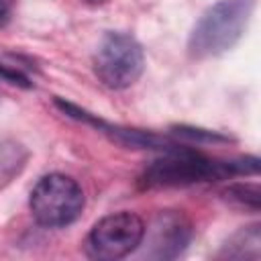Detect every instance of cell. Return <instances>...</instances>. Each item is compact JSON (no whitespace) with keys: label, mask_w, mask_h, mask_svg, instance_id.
Listing matches in <instances>:
<instances>
[{"label":"cell","mask_w":261,"mask_h":261,"mask_svg":"<svg viewBox=\"0 0 261 261\" xmlns=\"http://www.w3.org/2000/svg\"><path fill=\"white\" fill-rule=\"evenodd\" d=\"M10 6H12V0H0V22L6 20V16L10 14Z\"/></svg>","instance_id":"obj_8"},{"label":"cell","mask_w":261,"mask_h":261,"mask_svg":"<svg viewBox=\"0 0 261 261\" xmlns=\"http://www.w3.org/2000/svg\"><path fill=\"white\" fill-rule=\"evenodd\" d=\"M228 173L226 163H214L198 155L177 153L155 161L145 169L141 184L145 188H165V186H184L214 177H224Z\"/></svg>","instance_id":"obj_5"},{"label":"cell","mask_w":261,"mask_h":261,"mask_svg":"<svg viewBox=\"0 0 261 261\" xmlns=\"http://www.w3.org/2000/svg\"><path fill=\"white\" fill-rule=\"evenodd\" d=\"M253 6L255 0H220L208 8L190 35V55L206 59L232 49L249 24Z\"/></svg>","instance_id":"obj_1"},{"label":"cell","mask_w":261,"mask_h":261,"mask_svg":"<svg viewBox=\"0 0 261 261\" xmlns=\"http://www.w3.org/2000/svg\"><path fill=\"white\" fill-rule=\"evenodd\" d=\"M0 75H2V77H6V80H8V82H12V84H18V86L29 88L27 77H24L22 73H18V71H10L8 67H0Z\"/></svg>","instance_id":"obj_7"},{"label":"cell","mask_w":261,"mask_h":261,"mask_svg":"<svg viewBox=\"0 0 261 261\" xmlns=\"http://www.w3.org/2000/svg\"><path fill=\"white\" fill-rule=\"evenodd\" d=\"M145 237V222L133 212H114L100 218L88 239L86 253L92 259L116 261L133 253Z\"/></svg>","instance_id":"obj_4"},{"label":"cell","mask_w":261,"mask_h":261,"mask_svg":"<svg viewBox=\"0 0 261 261\" xmlns=\"http://www.w3.org/2000/svg\"><path fill=\"white\" fill-rule=\"evenodd\" d=\"M84 192L80 184L63 173L43 175L31 192V212L43 226L57 228L71 224L84 210Z\"/></svg>","instance_id":"obj_2"},{"label":"cell","mask_w":261,"mask_h":261,"mask_svg":"<svg viewBox=\"0 0 261 261\" xmlns=\"http://www.w3.org/2000/svg\"><path fill=\"white\" fill-rule=\"evenodd\" d=\"M145 69V55L141 45L124 33H106L94 51V71L98 80L112 88L122 90L133 86Z\"/></svg>","instance_id":"obj_3"},{"label":"cell","mask_w":261,"mask_h":261,"mask_svg":"<svg viewBox=\"0 0 261 261\" xmlns=\"http://www.w3.org/2000/svg\"><path fill=\"white\" fill-rule=\"evenodd\" d=\"M190 224L181 214L167 212L159 214L151 226V245L157 247V257H169L167 249H171V257L188 243Z\"/></svg>","instance_id":"obj_6"},{"label":"cell","mask_w":261,"mask_h":261,"mask_svg":"<svg viewBox=\"0 0 261 261\" xmlns=\"http://www.w3.org/2000/svg\"><path fill=\"white\" fill-rule=\"evenodd\" d=\"M86 2H92V4H98V2H104V0H86Z\"/></svg>","instance_id":"obj_9"}]
</instances>
